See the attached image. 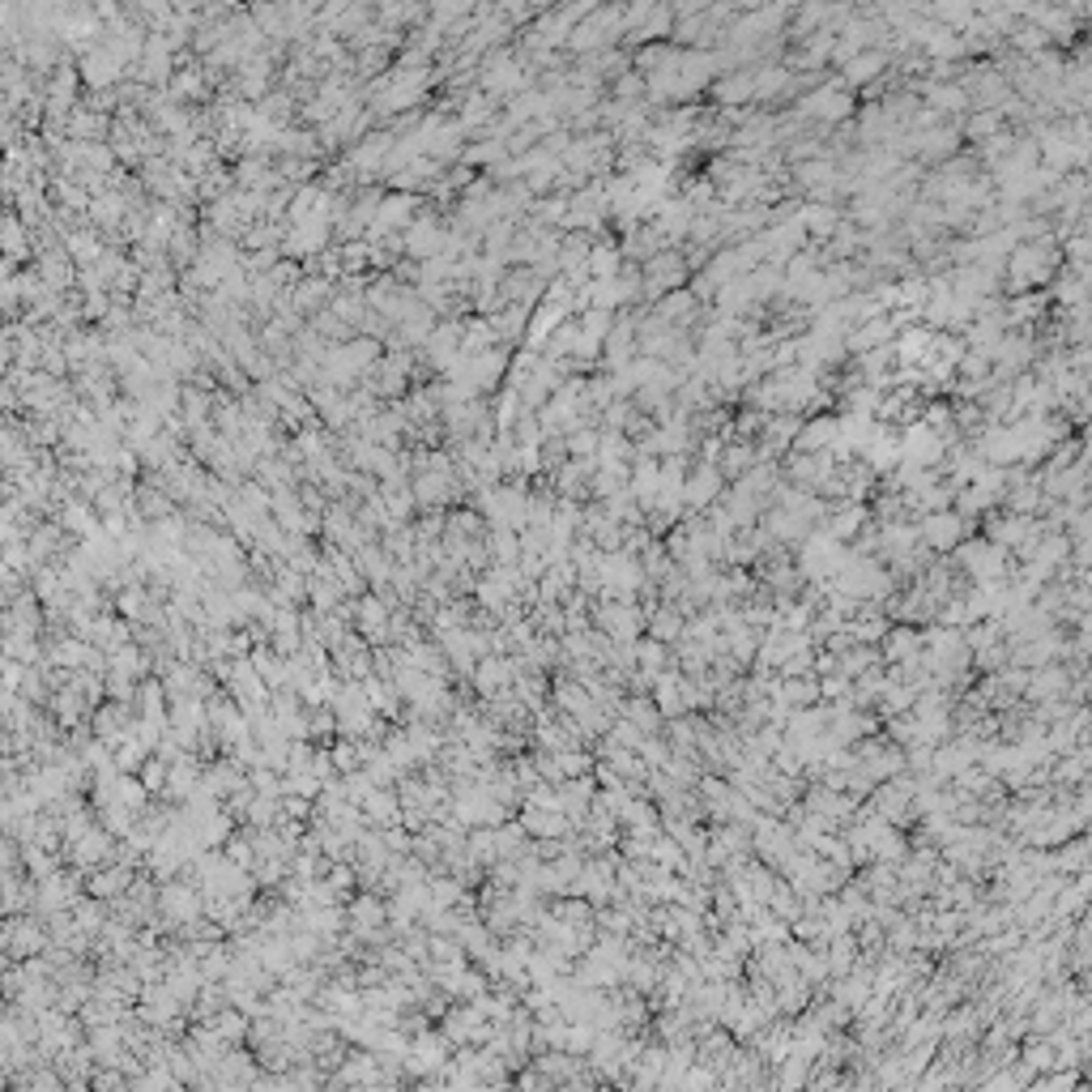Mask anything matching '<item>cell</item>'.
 Wrapping results in <instances>:
<instances>
[{
	"mask_svg": "<svg viewBox=\"0 0 1092 1092\" xmlns=\"http://www.w3.org/2000/svg\"><path fill=\"white\" fill-rule=\"evenodd\" d=\"M670 632H683V615L661 611V615L653 619V636H670Z\"/></svg>",
	"mask_w": 1092,
	"mask_h": 1092,
	"instance_id": "11",
	"label": "cell"
},
{
	"mask_svg": "<svg viewBox=\"0 0 1092 1092\" xmlns=\"http://www.w3.org/2000/svg\"><path fill=\"white\" fill-rule=\"evenodd\" d=\"M1002 133V116L998 112H973L969 124H964V137L973 141H986V137H998Z\"/></svg>",
	"mask_w": 1092,
	"mask_h": 1092,
	"instance_id": "9",
	"label": "cell"
},
{
	"mask_svg": "<svg viewBox=\"0 0 1092 1092\" xmlns=\"http://www.w3.org/2000/svg\"><path fill=\"white\" fill-rule=\"evenodd\" d=\"M913 529H918V547H926V551H952V547H960L964 516L960 512H922V521L913 525Z\"/></svg>",
	"mask_w": 1092,
	"mask_h": 1092,
	"instance_id": "3",
	"label": "cell"
},
{
	"mask_svg": "<svg viewBox=\"0 0 1092 1092\" xmlns=\"http://www.w3.org/2000/svg\"><path fill=\"white\" fill-rule=\"evenodd\" d=\"M1007 286L1016 295H1029L1037 286H1046L1054 274L1063 270V257H1059V244L1054 236L1046 240H1016V248L1007 253Z\"/></svg>",
	"mask_w": 1092,
	"mask_h": 1092,
	"instance_id": "1",
	"label": "cell"
},
{
	"mask_svg": "<svg viewBox=\"0 0 1092 1092\" xmlns=\"http://www.w3.org/2000/svg\"><path fill=\"white\" fill-rule=\"evenodd\" d=\"M713 95H718V103H726V107L751 103L756 99V73H751V68H726V77H718Z\"/></svg>",
	"mask_w": 1092,
	"mask_h": 1092,
	"instance_id": "6",
	"label": "cell"
},
{
	"mask_svg": "<svg viewBox=\"0 0 1092 1092\" xmlns=\"http://www.w3.org/2000/svg\"><path fill=\"white\" fill-rule=\"evenodd\" d=\"M718 495H722V474H718V465L700 461V465L691 470V478H683V504H687V508H713V504H718Z\"/></svg>",
	"mask_w": 1092,
	"mask_h": 1092,
	"instance_id": "4",
	"label": "cell"
},
{
	"mask_svg": "<svg viewBox=\"0 0 1092 1092\" xmlns=\"http://www.w3.org/2000/svg\"><path fill=\"white\" fill-rule=\"evenodd\" d=\"M832 444H836V419L832 415L807 419V423L798 427V436H794V449L798 453H832Z\"/></svg>",
	"mask_w": 1092,
	"mask_h": 1092,
	"instance_id": "5",
	"label": "cell"
},
{
	"mask_svg": "<svg viewBox=\"0 0 1092 1092\" xmlns=\"http://www.w3.org/2000/svg\"><path fill=\"white\" fill-rule=\"evenodd\" d=\"M888 64V51H880V47H867V51H857V56H849L845 60V77H840V86H867V82H875L880 77V68Z\"/></svg>",
	"mask_w": 1092,
	"mask_h": 1092,
	"instance_id": "7",
	"label": "cell"
},
{
	"mask_svg": "<svg viewBox=\"0 0 1092 1092\" xmlns=\"http://www.w3.org/2000/svg\"><path fill=\"white\" fill-rule=\"evenodd\" d=\"M636 661H640L644 670H657V666H661V644H657V640L636 644Z\"/></svg>",
	"mask_w": 1092,
	"mask_h": 1092,
	"instance_id": "10",
	"label": "cell"
},
{
	"mask_svg": "<svg viewBox=\"0 0 1092 1092\" xmlns=\"http://www.w3.org/2000/svg\"><path fill=\"white\" fill-rule=\"evenodd\" d=\"M798 112H802V116H815V120H823V124H840V120L853 116V91H845L840 82L819 86L815 95L802 99Z\"/></svg>",
	"mask_w": 1092,
	"mask_h": 1092,
	"instance_id": "2",
	"label": "cell"
},
{
	"mask_svg": "<svg viewBox=\"0 0 1092 1092\" xmlns=\"http://www.w3.org/2000/svg\"><path fill=\"white\" fill-rule=\"evenodd\" d=\"M926 99L935 112H964V107H969L964 86H926Z\"/></svg>",
	"mask_w": 1092,
	"mask_h": 1092,
	"instance_id": "8",
	"label": "cell"
}]
</instances>
